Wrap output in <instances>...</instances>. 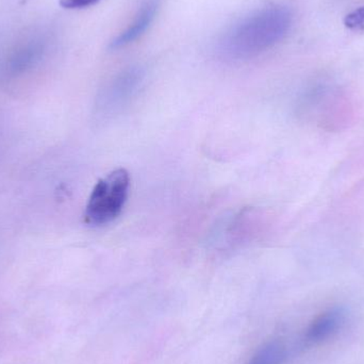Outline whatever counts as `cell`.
I'll return each instance as SVG.
<instances>
[{
    "label": "cell",
    "mask_w": 364,
    "mask_h": 364,
    "mask_svg": "<svg viewBox=\"0 0 364 364\" xmlns=\"http://www.w3.org/2000/svg\"><path fill=\"white\" fill-rule=\"evenodd\" d=\"M129 173L117 168L94 186L85 211V222L100 227L113 222L123 211L129 193Z\"/></svg>",
    "instance_id": "2"
},
{
    "label": "cell",
    "mask_w": 364,
    "mask_h": 364,
    "mask_svg": "<svg viewBox=\"0 0 364 364\" xmlns=\"http://www.w3.org/2000/svg\"><path fill=\"white\" fill-rule=\"evenodd\" d=\"M291 25L288 6L267 4L233 23L218 41V51L231 60L256 57L284 40Z\"/></svg>",
    "instance_id": "1"
},
{
    "label": "cell",
    "mask_w": 364,
    "mask_h": 364,
    "mask_svg": "<svg viewBox=\"0 0 364 364\" xmlns=\"http://www.w3.org/2000/svg\"><path fill=\"white\" fill-rule=\"evenodd\" d=\"M160 4L161 0H142L132 23L111 42L110 48H124L141 38L155 21Z\"/></svg>",
    "instance_id": "3"
},
{
    "label": "cell",
    "mask_w": 364,
    "mask_h": 364,
    "mask_svg": "<svg viewBox=\"0 0 364 364\" xmlns=\"http://www.w3.org/2000/svg\"><path fill=\"white\" fill-rule=\"evenodd\" d=\"M344 23L346 27L350 30H357V31H363L364 30V6L356 9V10L346 15L344 19Z\"/></svg>",
    "instance_id": "7"
},
{
    "label": "cell",
    "mask_w": 364,
    "mask_h": 364,
    "mask_svg": "<svg viewBox=\"0 0 364 364\" xmlns=\"http://www.w3.org/2000/svg\"><path fill=\"white\" fill-rule=\"evenodd\" d=\"M47 49L48 40L46 36L41 34L31 36L19 44L13 51L9 61V70L14 75L23 74L32 70L42 61L46 55Z\"/></svg>",
    "instance_id": "4"
},
{
    "label": "cell",
    "mask_w": 364,
    "mask_h": 364,
    "mask_svg": "<svg viewBox=\"0 0 364 364\" xmlns=\"http://www.w3.org/2000/svg\"><path fill=\"white\" fill-rule=\"evenodd\" d=\"M346 322V314L342 309H331L316 318L306 333V341L318 344L337 335Z\"/></svg>",
    "instance_id": "5"
},
{
    "label": "cell",
    "mask_w": 364,
    "mask_h": 364,
    "mask_svg": "<svg viewBox=\"0 0 364 364\" xmlns=\"http://www.w3.org/2000/svg\"><path fill=\"white\" fill-rule=\"evenodd\" d=\"M100 0H60V4L65 9H85L94 6Z\"/></svg>",
    "instance_id": "8"
},
{
    "label": "cell",
    "mask_w": 364,
    "mask_h": 364,
    "mask_svg": "<svg viewBox=\"0 0 364 364\" xmlns=\"http://www.w3.org/2000/svg\"><path fill=\"white\" fill-rule=\"evenodd\" d=\"M286 354V348L282 343L272 342L260 348L248 364H282Z\"/></svg>",
    "instance_id": "6"
}]
</instances>
